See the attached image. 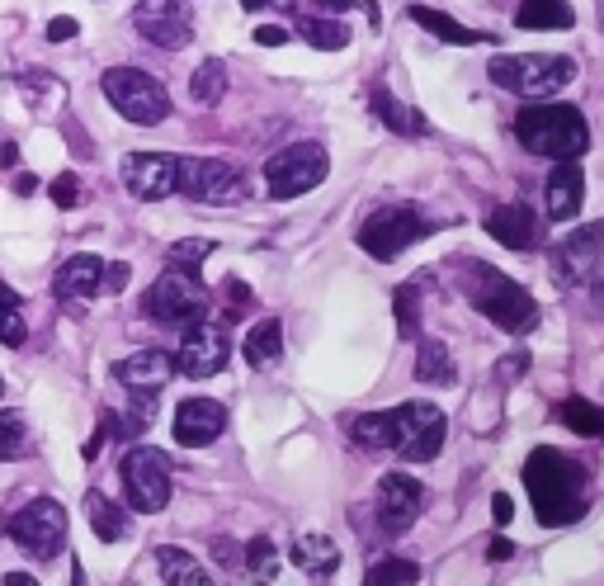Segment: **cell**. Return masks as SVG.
<instances>
[{
	"label": "cell",
	"mask_w": 604,
	"mask_h": 586,
	"mask_svg": "<svg viewBox=\"0 0 604 586\" xmlns=\"http://www.w3.org/2000/svg\"><path fill=\"white\" fill-rule=\"evenodd\" d=\"M515 137L524 152L534 156H553V162H577L591 147V128L577 105H524L515 113Z\"/></svg>",
	"instance_id": "3957f363"
},
{
	"label": "cell",
	"mask_w": 604,
	"mask_h": 586,
	"mask_svg": "<svg viewBox=\"0 0 604 586\" xmlns=\"http://www.w3.org/2000/svg\"><path fill=\"white\" fill-rule=\"evenodd\" d=\"M38 190V180L28 176V170H20V176H14V194H34Z\"/></svg>",
	"instance_id": "681fc988"
},
{
	"label": "cell",
	"mask_w": 604,
	"mask_h": 586,
	"mask_svg": "<svg viewBox=\"0 0 604 586\" xmlns=\"http://www.w3.org/2000/svg\"><path fill=\"white\" fill-rule=\"evenodd\" d=\"M142 312L156 322H166V326H190L198 318H208V289L198 284L194 270L170 265L147 289V298H142Z\"/></svg>",
	"instance_id": "52a82bcc"
},
{
	"label": "cell",
	"mask_w": 604,
	"mask_h": 586,
	"mask_svg": "<svg viewBox=\"0 0 604 586\" xmlns=\"http://www.w3.org/2000/svg\"><path fill=\"white\" fill-rule=\"evenodd\" d=\"M128 275H133V270H128L123 261L119 265H105V284H99V294H123L128 289Z\"/></svg>",
	"instance_id": "b9f144b4"
},
{
	"label": "cell",
	"mask_w": 604,
	"mask_h": 586,
	"mask_svg": "<svg viewBox=\"0 0 604 586\" xmlns=\"http://www.w3.org/2000/svg\"><path fill=\"white\" fill-rule=\"evenodd\" d=\"M298 34L307 38L312 48H322V52H340L345 43H350V24H345V20H316V14H302Z\"/></svg>",
	"instance_id": "836d02e7"
},
{
	"label": "cell",
	"mask_w": 604,
	"mask_h": 586,
	"mask_svg": "<svg viewBox=\"0 0 604 586\" xmlns=\"http://www.w3.org/2000/svg\"><path fill=\"white\" fill-rule=\"evenodd\" d=\"M369 109L378 113V123H387V128H392V133H401V137H425V133H430L425 113H421V109H411V105H401V99H397L392 91H387V85H373Z\"/></svg>",
	"instance_id": "603a6c76"
},
{
	"label": "cell",
	"mask_w": 604,
	"mask_h": 586,
	"mask_svg": "<svg viewBox=\"0 0 604 586\" xmlns=\"http://www.w3.org/2000/svg\"><path fill=\"white\" fill-rule=\"evenodd\" d=\"M0 586H38V582L28 577V573H5V582H0Z\"/></svg>",
	"instance_id": "f907efd6"
},
{
	"label": "cell",
	"mask_w": 604,
	"mask_h": 586,
	"mask_svg": "<svg viewBox=\"0 0 604 586\" xmlns=\"http://www.w3.org/2000/svg\"><path fill=\"white\" fill-rule=\"evenodd\" d=\"M411 24L430 28V34L444 38V43H463V48H472V43H486V38H492V34H482V28H468V24H458V20H449L444 10H430V5H411Z\"/></svg>",
	"instance_id": "4316f807"
},
{
	"label": "cell",
	"mask_w": 604,
	"mask_h": 586,
	"mask_svg": "<svg viewBox=\"0 0 604 586\" xmlns=\"http://www.w3.org/2000/svg\"><path fill=\"white\" fill-rule=\"evenodd\" d=\"M222 289H227V298H232L237 308H251V289H246V284H241V279H227Z\"/></svg>",
	"instance_id": "bcb514c9"
},
{
	"label": "cell",
	"mask_w": 604,
	"mask_h": 586,
	"mask_svg": "<svg viewBox=\"0 0 604 586\" xmlns=\"http://www.w3.org/2000/svg\"><path fill=\"white\" fill-rule=\"evenodd\" d=\"M208 251H213V241H176V247H170V265L194 270L198 275V265L208 261Z\"/></svg>",
	"instance_id": "ab89813d"
},
{
	"label": "cell",
	"mask_w": 604,
	"mask_h": 586,
	"mask_svg": "<svg viewBox=\"0 0 604 586\" xmlns=\"http://www.w3.org/2000/svg\"><path fill=\"white\" fill-rule=\"evenodd\" d=\"M99 284H105V261H99V255H71V261L57 265L52 294L57 298H95Z\"/></svg>",
	"instance_id": "7402d4cb"
},
{
	"label": "cell",
	"mask_w": 604,
	"mask_h": 586,
	"mask_svg": "<svg viewBox=\"0 0 604 586\" xmlns=\"http://www.w3.org/2000/svg\"><path fill=\"white\" fill-rule=\"evenodd\" d=\"M24 340H28V326L20 312V294L0 279V346H24Z\"/></svg>",
	"instance_id": "e575fe53"
},
{
	"label": "cell",
	"mask_w": 604,
	"mask_h": 586,
	"mask_svg": "<svg viewBox=\"0 0 604 586\" xmlns=\"http://www.w3.org/2000/svg\"><path fill=\"white\" fill-rule=\"evenodd\" d=\"M85 521H90L95 539H105V545H119V539H128V516H123V506H113L105 492H90V497H85Z\"/></svg>",
	"instance_id": "83f0119b"
},
{
	"label": "cell",
	"mask_w": 604,
	"mask_h": 586,
	"mask_svg": "<svg viewBox=\"0 0 604 586\" xmlns=\"http://www.w3.org/2000/svg\"><path fill=\"white\" fill-rule=\"evenodd\" d=\"M463 294L486 322H496L500 332H510V336H529L539 326L534 294H529L524 284H515L510 275H500V270L482 265V261L463 265Z\"/></svg>",
	"instance_id": "7a4b0ae2"
},
{
	"label": "cell",
	"mask_w": 604,
	"mask_h": 586,
	"mask_svg": "<svg viewBox=\"0 0 604 586\" xmlns=\"http://www.w3.org/2000/svg\"><path fill=\"white\" fill-rule=\"evenodd\" d=\"M577 76V62L571 57H557V52H506V57H492V81L510 95H524V99H548L557 95L563 85Z\"/></svg>",
	"instance_id": "277c9868"
},
{
	"label": "cell",
	"mask_w": 604,
	"mask_h": 586,
	"mask_svg": "<svg viewBox=\"0 0 604 586\" xmlns=\"http://www.w3.org/2000/svg\"><path fill=\"white\" fill-rule=\"evenodd\" d=\"M0 393H5V383H0Z\"/></svg>",
	"instance_id": "9f6ffc18"
},
{
	"label": "cell",
	"mask_w": 604,
	"mask_h": 586,
	"mask_svg": "<svg viewBox=\"0 0 604 586\" xmlns=\"http://www.w3.org/2000/svg\"><path fill=\"white\" fill-rule=\"evenodd\" d=\"M486 559H492V563H510L515 559V545H510V539H492V545H486Z\"/></svg>",
	"instance_id": "f6af8a7d"
},
{
	"label": "cell",
	"mask_w": 604,
	"mask_h": 586,
	"mask_svg": "<svg viewBox=\"0 0 604 586\" xmlns=\"http://www.w3.org/2000/svg\"><path fill=\"white\" fill-rule=\"evenodd\" d=\"M222 95H227V67L218 62V57H208V62H198V71L190 76V99L213 109Z\"/></svg>",
	"instance_id": "d6a6232c"
},
{
	"label": "cell",
	"mask_w": 604,
	"mask_h": 586,
	"mask_svg": "<svg viewBox=\"0 0 604 586\" xmlns=\"http://www.w3.org/2000/svg\"><path fill=\"white\" fill-rule=\"evenodd\" d=\"M241 563L251 567V577H255V582H275V577H279V549L269 545L265 535H261V539H251V545H246V559H241Z\"/></svg>",
	"instance_id": "f35d334b"
},
{
	"label": "cell",
	"mask_w": 604,
	"mask_h": 586,
	"mask_svg": "<svg viewBox=\"0 0 604 586\" xmlns=\"http://www.w3.org/2000/svg\"><path fill=\"white\" fill-rule=\"evenodd\" d=\"M99 91H105L109 105L119 109L128 123H137V128H152V123H161L170 113L166 85L156 81L152 71H142V67H109L105 76H99Z\"/></svg>",
	"instance_id": "5b68a950"
},
{
	"label": "cell",
	"mask_w": 604,
	"mask_h": 586,
	"mask_svg": "<svg viewBox=\"0 0 604 586\" xmlns=\"http://www.w3.org/2000/svg\"><path fill=\"white\" fill-rule=\"evenodd\" d=\"M113 379H119L128 393H161L166 383L176 379V360H170L166 350H137L113 364Z\"/></svg>",
	"instance_id": "ffe728a7"
},
{
	"label": "cell",
	"mask_w": 604,
	"mask_h": 586,
	"mask_svg": "<svg viewBox=\"0 0 604 586\" xmlns=\"http://www.w3.org/2000/svg\"><path fill=\"white\" fill-rule=\"evenodd\" d=\"M600 28H604V0H600Z\"/></svg>",
	"instance_id": "db71d44e"
},
{
	"label": "cell",
	"mask_w": 604,
	"mask_h": 586,
	"mask_svg": "<svg viewBox=\"0 0 604 586\" xmlns=\"http://www.w3.org/2000/svg\"><path fill=\"white\" fill-rule=\"evenodd\" d=\"M255 43H261V48H279V43H289V28L261 24V28H255Z\"/></svg>",
	"instance_id": "ee69618b"
},
{
	"label": "cell",
	"mask_w": 604,
	"mask_h": 586,
	"mask_svg": "<svg viewBox=\"0 0 604 586\" xmlns=\"http://www.w3.org/2000/svg\"><path fill=\"white\" fill-rule=\"evenodd\" d=\"M492 511H496V525H510L515 521V502L506 492H496V502H492Z\"/></svg>",
	"instance_id": "7dc6e473"
},
{
	"label": "cell",
	"mask_w": 604,
	"mask_h": 586,
	"mask_svg": "<svg viewBox=\"0 0 604 586\" xmlns=\"http://www.w3.org/2000/svg\"><path fill=\"white\" fill-rule=\"evenodd\" d=\"M600 303H604V279H600Z\"/></svg>",
	"instance_id": "11a10c76"
},
{
	"label": "cell",
	"mask_w": 604,
	"mask_h": 586,
	"mask_svg": "<svg viewBox=\"0 0 604 586\" xmlns=\"http://www.w3.org/2000/svg\"><path fill=\"white\" fill-rule=\"evenodd\" d=\"M246 10H269V5H279V0H241Z\"/></svg>",
	"instance_id": "f5cc1de1"
},
{
	"label": "cell",
	"mask_w": 604,
	"mask_h": 586,
	"mask_svg": "<svg viewBox=\"0 0 604 586\" xmlns=\"http://www.w3.org/2000/svg\"><path fill=\"white\" fill-rule=\"evenodd\" d=\"M482 227L492 232L506 251H534L539 247V218L529 213V204H496L492 213L482 218Z\"/></svg>",
	"instance_id": "d6986e66"
},
{
	"label": "cell",
	"mask_w": 604,
	"mask_h": 586,
	"mask_svg": "<svg viewBox=\"0 0 604 586\" xmlns=\"http://www.w3.org/2000/svg\"><path fill=\"white\" fill-rule=\"evenodd\" d=\"M227 431V407L213 397H184L176 411V440L184 450H204Z\"/></svg>",
	"instance_id": "ac0fdd59"
},
{
	"label": "cell",
	"mask_w": 604,
	"mask_h": 586,
	"mask_svg": "<svg viewBox=\"0 0 604 586\" xmlns=\"http://www.w3.org/2000/svg\"><path fill=\"white\" fill-rule=\"evenodd\" d=\"M515 24L520 28H571L577 24V10H571V0H520Z\"/></svg>",
	"instance_id": "484cf974"
},
{
	"label": "cell",
	"mask_w": 604,
	"mask_h": 586,
	"mask_svg": "<svg viewBox=\"0 0 604 586\" xmlns=\"http://www.w3.org/2000/svg\"><path fill=\"white\" fill-rule=\"evenodd\" d=\"M213 549H218V563H241V549L232 545V539H218Z\"/></svg>",
	"instance_id": "c3c4849f"
},
{
	"label": "cell",
	"mask_w": 604,
	"mask_h": 586,
	"mask_svg": "<svg viewBox=\"0 0 604 586\" xmlns=\"http://www.w3.org/2000/svg\"><path fill=\"white\" fill-rule=\"evenodd\" d=\"M444 435H449V426H444V411L439 407H430V403H401V407H392V454H397V459H407V464L439 459Z\"/></svg>",
	"instance_id": "9c48e42d"
},
{
	"label": "cell",
	"mask_w": 604,
	"mask_h": 586,
	"mask_svg": "<svg viewBox=\"0 0 604 586\" xmlns=\"http://www.w3.org/2000/svg\"><path fill=\"white\" fill-rule=\"evenodd\" d=\"M180 180V156L170 152H133L123 156V184L128 194L142 199V204H156V199H170Z\"/></svg>",
	"instance_id": "2e32d148"
},
{
	"label": "cell",
	"mask_w": 604,
	"mask_h": 586,
	"mask_svg": "<svg viewBox=\"0 0 604 586\" xmlns=\"http://www.w3.org/2000/svg\"><path fill=\"white\" fill-rule=\"evenodd\" d=\"M524 488H529V502H534V516L539 525H577L591 506V478L577 459H567L563 450L543 445L524 459Z\"/></svg>",
	"instance_id": "6da1fadb"
},
{
	"label": "cell",
	"mask_w": 604,
	"mask_h": 586,
	"mask_svg": "<svg viewBox=\"0 0 604 586\" xmlns=\"http://www.w3.org/2000/svg\"><path fill=\"white\" fill-rule=\"evenodd\" d=\"M600 247H604V227H600V223H591V227H581V232L563 237V241H557V247L548 251L553 279L567 284V289L585 284V279L595 275V265H600Z\"/></svg>",
	"instance_id": "e0dca14e"
},
{
	"label": "cell",
	"mask_w": 604,
	"mask_h": 586,
	"mask_svg": "<svg viewBox=\"0 0 604 586\" xmlns=\"http://www.w3.org/2000/svg\"><path fill=\"white\" fill-rule=\"evenodd\" d=\"M123 492H128V506L152 516L170 502V464L161 450L152 445H133L123 454Z\"/></svg>",
	"instance_id": "30bf717a"
},
{
	"label": "cell",
	"mask_w": 604,
	"mask_h": 586,
	"mask_svg": "<svg viewBox=\"0 0 604 586\" xmlns=\"http://www.w3.org/2000/svg\"><path fill=\"white\" fill-rule=\"evenodd\" d=\"M48 194H52L57 208H76V204H81V180L67 170V176H57V180L48 184Z\"/></svg>",
	"instance_id": "60d3db41"
},
{
	"label": "cell",
	"mask_w": 604,
	"mask_h": 586,
	"mask_svg": "<svg viewBox=\"0 0 604 586\" xmlns=\"http://www.w3.org/2000/svg\"><path fill=\"white\" fill-rule=\"evenodd\" d=\"M421 506H425V488H421V478H411V474H387L378 478V492H373V511H378V525H383V535H407L415 516H421Z\"/></svg>",
	"instance_id": "9a60e30c"
},
{
	"label": "cell",
	"mask_w": 604,
	"mask_h": 586,
	"mask_svg": "<svg viewBox=\"0 0 604 586\" xmlns=\"http://www.w3.org/2000/svg\"><path fill=\"white\" fill-rule=\"evenodd\" d=\"M283 355V322L279 318H265V322H255L251 326V336H246V364L255 369H269Z\"/></svg>",
	"instance_id": "f546056e"
},
{
	"label": "cell",
	"mask_w": 604,
	"mask_h": 586,
	"mask_svg": "<svg viewBox=\"0 0 604 586\" xmlns=\"http://www.w3.org/2000/svg\"><path fill=\"white\" fill-rule=\"evenodd\" d=\"M10 539L24 553H34V559H52V553L62 549V539H67V511H62V502H52V497H34V502H28L20 516L10 521Z\"/></svg>",
	"instance_id": "7c38bea8"
},
{
	"label": "cell",
	"mask_w": 604,
	"mask_h": 586,
	"mask_svg": "<svg viewBox=\"0 0 604 586\" xmlns=\"http://www.w3.org/2000/svg\"><path fill=\"white\" fill-rule=\"evenodd\" d=\"M232 355V340H227V326L222 322H208L198 318L184 326V340H180V355H176V369L190 379H213L218 369L227 364Z\"/></svg>",
	"instance_id": "5bb4252c"
},
{
	"label": "cell",
	"mask_w": 604,
	"mask_h": 586,
	"mask_svg": "<svg viewBox=\"0 0 604 586\" xmlns=\"http://www.w3.org/2000/svg\"><path fill=\"white\" fill-rule=\"evenodd\" d=\"M415 383H430V388L454 383V360H449L444 340H421V346H415Z\"/></svg>",
	"instance_id": "4dcf8cb0"
},
{
	"label": "cell",
	"mask_w": 604,
	"mask_h": 586,
	"mask_svg": "<svg viewBox=\"0 0 604 586\" xmlns=\"http://www.w3.org/2000/svg\"><path fill=\"white\" fill-rule=\"evenodd\" d=\"M81 34V24L71 20V14H57V20L48 24V43H67V38H76Z\"/></svg>",
	"instance_id": "7bdbcfd3"
},
{
	"label": "cell",
	"mask_w": 604,
	"mask_h": 586,
	"mask_svg": "<svg viewBox=\"0 0 604 586\" xmlns=\"http://www.w3.org/2000/svg\"><path fill=\"white\" fill-rule=\"evenodd\" d=\"M415 332H421V289H415V284H401L397 289V336L415 340Z\"/></svg>",
	"instance_id": "74e56055"
},
{
	"label": "cell",
	"mask_w": 604,
	"mask_h": 586,
	"mask_svg": "<svg viewBox=\"0 0 604 586\" xmlns=\"http://www.w3.org/2000/svg\"><path fill=\"white\" fill-rule=\"evenodd\" d=\"M543 199H548V218L553 223H571L581 213V204H585V170L577 162H557Z\"/></svg>",
	"instance_id": "44dd1931"
},
{
	"label": "cell",
	"mask_w": 604,
	"mask_h": 586,
	"mask_svg": "<svg viewBox=\"0 0 604 586\" xmlns=\"http://www.w3.org/2000/svg\"><path fill=\"white\" fill-rule=\"evenodd\" d=\"M133 24H137L142 38L156 43V48H166V52L190 48V38H194V10H190V0H137Z\"/></svg>",
	"instance_id": "4fadbf2b"
},
{
	"label": "cell",
	"mask_w": 604,
	"mask_h": 586,
	"mask_svg": "<svg viewBox=\"0 0 604 586\" xmlns=\"http://www.w3.org/2000/svg\"><path fill=\"white\" fill-rule=\"evenodd\" d=\"M312 5H322V10H350L354 0H312Z\"/></svg>",
	"instance_id": "816d5d0a"
},
{
	"label": "cell",
	"mask_w": 604,
	"mask_h": 586,
	"mask_svg": "<svg viewBox=\"0 0 604 586\" xmlns=\"http://www.w3.org/2000/svg\"><path fill=\"white\" fill-rule=\"evenodd\" d=\"M176 194H190L198 204H237V199H246V180L237 166L213 162V156H180Z\"/></svg>",
	"instance_id": "8fae6325"
},
{
	"label": "cell",
	"mask_w": 604,
	"mask_h": 586,
	"mask_svg": "<svg viewBox=\"0 0 604 586\" xmlns=\"http://www.w3.org/2000/svg\"><path fill=\"white\" fill-rule=\"evenodd\" d=\"M435 232V223L425 218L421 208L411 204H387V208H373L364 223H359V247H364L373 261H397L407 247H415L421 237Z\"/></svg>",
	"instance_id": "8992f818"
},
{
	"label": "cell",
	"mask_w": 604,
	"mask_h": 586,
	"mask_svg": "<svg viewBox=\"0 0 604 586\" xmlns=\"http://www.w3.org/2000/svg\"><path fill=\"white\" fill-rule=\"evenodd\" d=\"M289 559H293V567H302V573H312V577L340 573V545H336V539H326V535H298Z\"/></svg>",
	"instance_id": "cb8c5ba5"
},
{
	"label": "cell",
	"mask_w": 604,
	"mask_h": 586,
	"mask_svg": "<svg viewBox=\"0 0 604 586\" xmlns=\"http://www.w3.org/2000/svg\"><path fill=\"white\" fill-rule=\"evenodd\" d=\"M28 454V426L20 411H0V464H14Z\"/></svg>",
	"instance_id": "8d00e7d4"
},
{
	"label": "cell",
	"mask_w": 604,
	"mask_h": 586,
	"mask_svg": "<svg viewBox=\"0 0 604 586\" xmlns=\"http://www.w3.org/2000/svg\"><path fill=\"white\" fill-rule=\"evenodd\" d=\"M156 563H161V577H166L170 586H218V582H213V573L194 559V553H184V549H176V545L156 549Z\"/></svg>",
	"instance_id": "d4e9b609"
},
{
	"label": "cell",
	"mask_w": 604,
	"mask_h": 586,
	"mask_svg": "<svg viewBox=\"0 0 604 586\" xmlns=\"http://www.w3.org/2000/svg\"><path fill=\"white\" fill-rule=\"evenodd\" d=\"M326 176H330V156H326L322 142H293V147H283L265 162L269 199H298V194L316 190Z\"/></svg>",
	"instance_id": "ba28073f"
},
{
	"label": "cell",
	"mask_w": 604,
	"mask_h": 586,
	"mask_svg": "<svg viewBox=\"0 0 604 586\" xmlns=\"http://www.w3.org/2000/svg\"><path fill=\"white\" fill-rule=\"evenodd\" d=\"M350 440L364 454H392V411H364V417H354Z\"/></svg>",
	"instance_id": "f1b7e54d"
},
{
	"label": "cell",
	"mask_w": 604,
	"mask_h": 586,
	"mask_svg": "<svg viewBox=\"0 0 604 586\" xmlns=\"http://www.w3.org/2000/svg\"><path fill=\"white\" fill-rule=\"evenodd\" d=\"M557 421H563L567 431L585 435V440H604V407H600V403H585V397H567V403L557 407Z\"/></svg>",
	"instance_id": "1f68e13d"
},
{
	"label": "cell",
	"mask_w": 604,
	"mask_h": 586,
	"mask_svg": "<svg viewBox=\"0 0 604 586\" xmlns=\"http://www.w3.org/2000/svg\"><path fill=\"white\" fill-rule=\"evenodd\" d=\"M421 582V563L411 559H378L364 573V586H415Z\"/></svg>",
	"instance_id": "d590c367"
}]
</instances>
